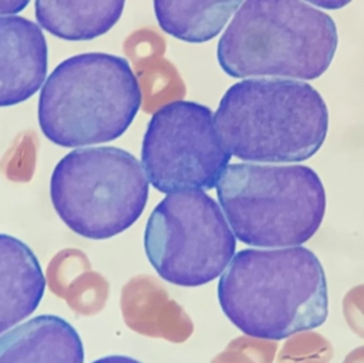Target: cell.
Instances as JSON below:
<instances>
[{
	"label": "cell",
	"instance_id": "1",
	"mask_svg": "<svg viewBox=\"0 0 364 363\" xmlns=\"http://www.w3.org/2000/svg\"><path fill=\"white\" fill-rule=\"evenodd\" d=\"M218 298L237 330L263 340L314 330L328 317L324 269L301 245L239 251L220 276Z\"/></svg>",
	"mask_w": 364,
	"mask_h": 363
},
{
	"label": "cell",
	"instance_id": "2",
	"mask_svg": "<svg viewBox=\"0 0 364 363\" xmlns=\"http://www.w3.org/2000/svg\"><path fill=\"white\" fill-rule=\"evenodd\" d=\"M229 153L257 163H297L326 140L329 114L321 94L303 81L246 79L231 85L214 114Z\"/></svg>",
	"mask_w": 364,
	"mask_h": 363
},
{
	"label": "cell",
	"instance_id": "3",
	"mask_svg": "<svg viewBox=\"0 0 364 363\" xmlns=\"http://www.w3.org/2000/svg\"><path fill=\"white\" fill-rule=\"evenodd\" d=\"M337 47L327 13L295 0H250L218 40V61L233 78L314 80L328 70Z\"/></svg>",
	"mask_w": 364,
	"mask_h": 363
},
{
	"label": "cell",
	"instance_id": "4",
	"mask_svg": "<svg viewBox=\"0 0 364 363\" xmlns=\"http://www.w3.org/2000/svg\"><path fill=\"white\" fill-rule=\"evenodd\" d=\"M142 90L123 57L81 53L59 64L38 99V124L65 148L111 142L123 136L142 104Z\"/></svg>",
	"mask_w": 364,
	"mask_h": 363
},
{
	"label": "cell",
	"instance_id": "5",
	"mask_svg": "<svg viewBox=\"0 0 364 363\" xmlns=\"http://www.w3.org/2000/svg\"><path fill=\"white\" fill-rule=\"evenodd\" d=\"M216 193L235 236L259 249L301 246L326 212L322 180L306 166L230 164Z\"/></svg>",
	"mask_w": 364,
	"mask_h": 363
},
{
	"label": "cell",
	"instance_id": "6",
	"mask_svg": "<svg viewBox=\"0 0 364 363\" xmlns=\"http://www.w3.org/2000/svg\"><path fill=\"white\" fill-rule=\"evenodd\" d=\"M51 202L70 230L107 240L132 227L144 212L149 183L132 153L112 146L76 149L50 178Z\"/></svg>",
	"mask_w": 364,
	"mask_h": 363
},
{
	"label": "cell",
	"instance_id": "7",
	"mask_svg": "<svg viewBox=\"0 0 364 363\" xmlns=\"http://www.w3.org/2000/svg\"><path fill=\"white\" fill-rule=\"evenodd\" d=\"M149 264L172 285L196 288L215 281L235 255L237 240L218 202L203 191L168 194L144 232Z\"/></svg>",
	"mask_w": 364,
	"mask_h": 363
},
{
	"label": "cell",
	"instance_id": "8",
	"mask_svg": "<svg viewBox=\"0 0 364 363\" xmlns=\"http://www.w3.org/2000/svg\"><path fill=\"white\" fill-rule=\"evenodd\" d=\"M230 159L213 113L194 102L177 100L160 108L143 139V168L164 194L213 189Z\"/></svg>",
	"mask_w": 364,
	"mask_h": 363
},
{
	"label": "cell",
	"instance_id": "9",
	"mask_svg": "<svg viewBox=\"0 0 364 363\" xmlns=\"http://www.w3.org/2000/svg\"><path fill=\"white\" fill-rule=\"evenodd\" d=\"M47 67L48 48L42 29L25 17L0 16V108L36 95Z\"/></svg>",
	"mask_w": 364,
	"mask_h": 363
},
{
	"label": "cell",
	"instance_id": "10",
	"mask_svg": "<svg viewBox=\"0 0 364 363\" xmlns=\"http://www.w3.org/2000/svg\"><path fill=\"white\" fill-rule=\"evenodd\" d=\"M46 278L32 249L0 234V335L27 319L40 306Z\"/></svg>",
	"mask_w": 364,
	"mask_h": 363
},
{
	"label": "cell",
	"instance_id": "11",
	"mask_svg": "<svg viewBox=\"0 0 364 363\" xmlns=\"http://www.w3.org/2000/svg\"><path fill=\"white\" fill-rule=\"evenodd\" d=\"M83 362L78 332L58 315H38L0 335L1 363Z\"/></svg>",
	"mask_w": 364,
	"mask_h": 363
},
{
	"label": "cell",
	"instance_id": "12",
	"mask_svg": "<svg viewBox=\"0 0 364 363\" xmlns=\"http://www.w3.org/2000/svg\"><path fill=\"white\" fill-rule=\"evenodd\" d=\"M125 1L36 2V17L43 29L68 40H89L112 29L123 15Z\"/></svg>",
	"mask_w": 364,
	"mask_h": 363
},
{
	"label": "cell",
	"instance_id": "13",
	"mask_svg": "<svg viewBox=\"0 0 364 363\" xmlns=\"http://www.w3.org/2000/svg\"><path fill=\"white\" fill-rule=\"evenodd\" d=\"M242 1L154 2L158 23L164 31L188 43H205L224 29Z\"/></svg>",
	"mask_w": 364,
	"mask_h": 363
},
{
	"label": "cell",
	"instance_id": "14",
	"mask_svg": "<svg viewBox=\"0 0 364 363\" xmlns=\"http://www.w3.org/2000/svg\"><path fill=\"white\" fill-rule=\"evenodd\" d=\"M343 315L350 330L364 339V285L353 288L344 296Z\"/></svg>",
	"mask_w": 364,
	"mask_h": 363
},
{
	"label": "cell",
	"instance_id": "15",
	"mask_svg": "<svg viewBox=\"0 0 364 363\" xmlns=\"http://www.w3.org/2000/svg\"><path fill=\"white\" fill-rule=\"evenodd\" d=\"M29 1H0V16H11V15L17 14L21 12L23 9L27 8Z\"/></svg>",
	"mask_w": 364,
	"mask_h": 363
},
{
	"label": "cell",
	"instance_id": "16",
	"mask_svg": "<svg viewBox=\"0 0 364 363\" xmlns=\"http://www.w3.org/2000/svg\"><path fill=\"white\" fill-rule=\"evenodd\" d=\"M346 362H364V347L353 351L346 358Z\"/></svg>",
	"mask_w": 364,
	"mask_h": 363
}]
</instances>
